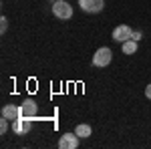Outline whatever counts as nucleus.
I'll return each instance as SVG.
<instances>
[{
	"mask_svg": "<svg viewBox=\"0 0 151 149\" xmlns=\"http://www.w3.org/2000/svg\"><path fill=\"white\" fill-rule=\"evenodd\" d=\"M145 97H147V99H151V83L145 87Z\"/></svg>",
	"mask_w": 151,
	"mask_h": 149,
	"instance_id": "4468645a",
	"label": "nucleus"
},
{
	"mask_svg": "<svg viewBox=\"0 0 151 149\" xmlns=\"http://www.w3.org/2000/svg\"><path fill=\"white\" fill-rule=\"evenodd\" d=\"M12 131H14L16 135H26V133L30 131V119H28V117H18V119H14V121H12Z\"/></svg>",
	"mask_w": 151,
	"mask_h": 149,
	"instance_id": "0eeeda50",
	"label": "nucleus"
},
{
	"mask_svg": "<svg viewBox=\"0 0 151 149\" xmlns=\"http://www.w3.org/2000/svg\"><path fill=\"white\" fill-rule=\"evenodd\" d=\"M52 14L57 18H60V20H69L73 16V6L67 0H55L52 2Z\"/></svg>",
	"mask_w": 151,
	"mask_h": 149,
	"instance_id": "f03ea898",
	"label": "nucleus"
},
{
	"mask_svg": "<svg viewBox=\"0 0 151 149\" xmlns=\"http://www.w3.org/2000/svg\"><path fill=\"white\" fill-rule=\"evenodd\" d=\"M6 30H8V18H6V16H2V18H0V32L4 35Z\"/></svg>",
	"mask_w": 151,
	"mask_h": 149,
	"instance_id": "9b49d317",
	"label": "nucleus"
},
{
	"mask_svg": "<svg viewBox=\"0 0 151 149\" xmlns=\"http://www.w3.org/2000/svg\"><path fill=\"white\" fill-rule=\"evenodd\" d=\"M79 141H81V137L77 133H63L60 139H58V147L60 149H77L79 147Z\"/></svg>",
	"mask_w": 151,
	"mask_h": 149,
	"instance_id": "20e7f679",
	"label": "nucleus"
},
{
	"mask_svg": "<svg viewBox=\"0 0 151 149\" xmlns=\"http://www.w3.org/2000/svg\"><path fill=\"white\" fill-rule=\"evenodd\" d=\"M6 131H8V119H6V117H2V119H0V133L4 135Z\"/></svg>",
	"mask_w": 151,
	"mask_h": 149,
	"instance_id": "f8f14e48",
	"label": "nucleus"
},
{
	"mask_svg": "<svg viewBox=\"0 0 151 149\" xmlns=\"http://www.w3.org/2000/svg\"><path fill=\"white\" fill-rule=\"evenodd\" d=\"M75 133H77L81 139H87V137H91V135H93V129H91V125H87V123H81V125H77Z\"/></svg>",
	"mask_w": 151,
	"mask_h": 149,
	"instance_id": "9d476101",
	"label": "nucleus"
},
{
	"mask_svg": "<svg viewBox=\"0 0 151 149\" xmlns=\"http://www.w3.org/2000/svg\"><path fill=\"white\" fill-rule=\"evenodd\" d=\"M79 6L87 14H99L105 8V2L103 0H79Z\"/></svg>",
	"mask_w": 151,
	"mask_h": 149,
	"instance_id": "7ed1b4c3",
	"label": "nucleus"
},
{
	"mask_svg": "<svg viewBox=\"0 0 151 149\" xmlns=\"http://www.w3.org/2000/svg\"><path fill=\"white\" fill-rule=\"evenodd\" d=\"M111 60H113V50H111L109 46H101L93 55V67L103 69V67H109V65H111Z\"/></svg>",
	"mask_w": 151,
	"mask_h": 149,
	"instance_id": "f257e3e1",
	"label": "nucleus"
},
{
	"mask_svg": "<svg viewBox=\"0 0 151 149\" xmlns=\"http://www.w3.org/2000/svg\"><path fill=\"white\" fill-rule=\"evenodd\" d=\"M38 113V103L35 99H26L20 103V117H28V119H35Z\"/></svg>",
	"mask_w": 151,
	"mask_h": 149,
	"instance_id": "39448f33",
	"label": "nucleus"
},
{
	"mask_svg": "<svg viewBox=\"0 0 151 149\" xmlns=\"http://www.w3.org/2000/svg\"><path fill=\"white\" fill-rule=\"evenodd\" d=\"M2 117H6L8 121L18 119V117H20V105H18V107H16V105H12V103L4 105V107H2Z\"/></svg>",
	"mask_w": 151,
	"mask_h": 149,
	"instance_id": "6e6552de",
	"label": "nucleus"
},
{
	"mask_svg": "<svg viewBox=\"0 0 151 149\" xmlns=\"http://www.w3.org/2000/svg\"><path fill=\"white\" fill-rule=\"evenodd\" d=\"M131 35H133V28L129 24H119V26H115V30H113V40L115 42H125V40L131 38Z\"/></svg>",
	"mask_w": 151,
	"mask_h": 149,
	"instance_id": "423d86ee",
	"label": "nucleus"
},
{
	"mask_svg": "<svg viewBox=\"0 0 151 149\" xmlns=\"http://www.w3.org/2000/svg\"><path fill=\"white\" fill-rule=\"evenodd\" d=\"M131 38H133V40H137V42H139L141 38H143V32H141V30H133V35H131Z\"/></svg>",
	"mask_w": 151,
	"mask_h": 149,
	"instance_id": "ddd939ff",
	"label": "nucleus"
},
{
	"mask_svg": "<svg viewBox=\"0 0 151 149\" xmlns=\"http://www.w3.org/2000/svg\"><path fill=\"white\" fill-rule=\"evenodd\" d=\"M121 50H123V55H135L137 53V40L129 38L125 42H121Z\"/></svg>",
	"mask_w": 151,
	"mask_h": 149,
	"instance_id": "1a4fd4ad",
	"label": "nucleus"
}]
</instances>
